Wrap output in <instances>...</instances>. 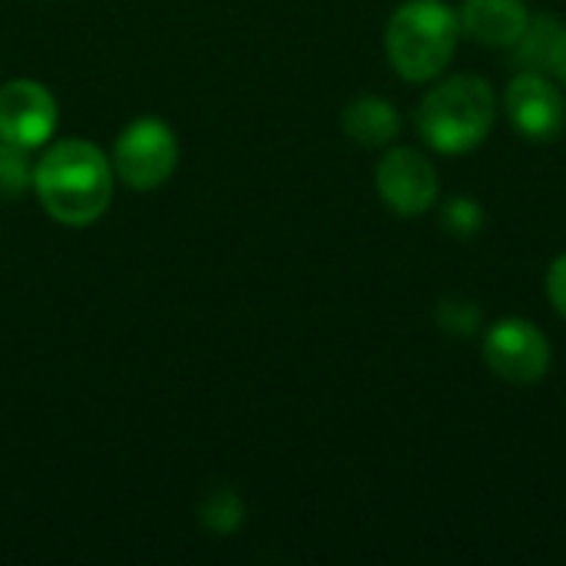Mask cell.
I'll return each instance as SVG.
<instances>
[{
  "label": "cell",
  "mask_w": 566,
  "mask_h": 566,
  "mask_svg": "<svg viewBox=\"0 0 566 566\" xmlns=\"http://www.w3.org/2000/svg\"><path fill=\"white\" fill-rule=\"evenodd\" d=\"M242 517H245V504L235 491L222 488L216 494H209V501L202 504V524L212 531V534H232L235 527H242Z\"/></svg>",
  "instance_id": "cell-13"
},
{
  "label": "cell",
  "mask_w": 566,
  "mask_h": 566,
  "mask_svg": "<svg viewBox=\"0 0 566 566\" xmlns=\"http://www.w3.org/2000/svg\"><path fill=\"white\" fill-rule=\"evenodd\" d=\"M33 186V166L27 163V149L0 139V199H20Z\"/></svg>",
  "instance_id": "cell-12"
},
{
  "label": "cell",
  "mask_w": 566,
  "mask_h": 566,
  "mask_svg": "<svg viewBox=\"0 0 566 566\" xmlns=\"http://www.w3.org/2000/svg\"><path fill=\"white\" fill-rule=\"evenodd\" d=\"M504 109L511 116V126L531 143H547L560 136V129L566 126L564 93L554 80H547V73L521 70L507 83Z\"/></svg>",
  "instance_id": "cell-7"
},
{
  "label": "cell",
  "mask_w": 566,
  "mask_h": 566,
  "mask_svg": "<svg viewBox=\"0 0 566 566\" xmlns=\"http://www.w3.org/2000/svg\"><path fill=\"white\" fill-rule=\"evenodd\" d=\"M494 119H497V96L491 83L474 73H458L451 80H441L424 93L415 113V126L421 139L444 156L474 153L491 136Z\"/></svg>",
  "instance_id": "cell-2"
},
{
  "label": "cell",
  "mask_w": 566,
  "mask_h": 566,
  "mask_svg": "<svg viewBox=\"0 0 566 566\" xmlns=\"http://www.w3.org/2000/svg\"><path fill=\"white\" fill-rule=\"evenodd\" d=\"M551 73L566 83V27L564 33H560V40H557V50H554V60H551Z\"/></svg>",
  "instance_id": "cell-17"
},
{
  "label": "cell",
  "mask_w": 566,
  "mask_h": 566,
  "mask_svg": "<svg viewBox=\"0 0 566 566\" xmlns=\"http://www.w3.org/2000/svg\"><path fill=\"white\" fill-rule=\"evenodd\" d=\"M113 163L90 139H63L33 166L40 206L60 226H90L113 202Z\"/></svg>",
  "instance_id": "cell-1"
},
{
  "label": "cell",
  "mask_w": 566,
  "mask_h": 566,
  "mask_svg": "<svg viewBox=\"0 0 566 566\" xmlns=\"http://www.w3.org/2000/svg\"><path fill=\"white\" fill-rule=\"evenodd\" d=\"M109 163H113V172L129 189H139V192L156 189L176 172V163H179L176 133L163 119L143 116L119 133Z\"/></svg>",
  "instance_id": "cell-5"
},
{
  "label": "cell",
  "mask_w": 566,
  "mask_h": 566,
  "mask_svg": "<svg viewBox=\"0 0 566 566\" xmlns=\"http://www.w3.org/2000/svg\"><path fill=\"white\" fill-rule=\"evenodd\" d=\"M461 20L444 0H405L385 27V53L408 83L438 80L458 53Z\"/></svg>",
  "instance_id": "cell-3"
},
{
  "label": "cell",
  "mask_w": 566,
  "mask_h": 566,
  "mask_svg": "<svg viewBox=\"0 0 566 566\" xmlns=\"http://www.w3.org/2000/svg\"><path fill=\"white\" fill-rule=\"evenodd\" d=\"M342 129L365 149H388L401 136V113L381 96H358L342 109Z\"/></svg>",
  "instance_id": "cell-10"
},
{
  "label": "cell",
  "mask_w": 566,
  "mask_h": 566,
  "mask_svg": "<svg viewBox=\"0 0 566 566\" xmlns=\"http://www.w3.org/2000/svg\"><path fill=\"white\" fill-rule=\"evenodd\" d=\"M458 20L461 33L471 36L474 43L511 50L524 33L531 10L524 7V0H464Z\"/></svg>",
  "instance_id": "cell-9"
},
{
  "label": "cell",
  "mask_w": 566,
  "mask_h": 566,
  "mask_svg": "<svg viewBox=\"0 0 566 566\" xmlns=\"http://www.w3.org/2000/svg\"><path fill=\"white\" fill-rule=\"evenodd\" d=\"M438 328L451 338H471L481 328V308L471 298H444L434 308Z\"/></svg>",
  "instance_id": "cell-14"
},
{
  "label": "cell",
  "mask_w": 566,
  "mask_h": 566,
  "mask_svg": "<svg viewBox=\"0 0 566 566\" xmlns=\"http://www.w3.org/2000/svg\"><path fill=\"white\" fill-rule=\"evenodd\" d=\"M484 365L507 385H537L547 378L554 348L551 338L531 318H501L484 332Z\"/></svg>",
  "instance_id": "cell-4"
},
{
  "label": "cell",
  "mask_w": 566,
  "mask_h": 566,
  "mask_svg": "<svg viewBox=\"0 0 566 566\" xmlns=\"http://www.w3.org/2000/svg\"><path fill=\"white\" fill-rule=\"evenodd\" d=\"M547 298L557 308V315L566 322V252L557 255L547 269Z\"/></svg>",
  "instance_id": "cell-16"
},
{
  "label": "cell",
  "mask_w": 566,
  "mask_h": 566,
  "mask_svg": "<svg viewBox=\"0 0 566 566\" xmlns=\"http://www.w3.org/2000/svg\"><path fill=\"white\" fill-rule=\"evenodd\" d=\"M564 33V23L557 17H531L521 40L511 46V63L527 73H551V60L557 50V40Z\"/></svg>",
  "instance_id": "cell-11"
},
{
  "label": "cell",
  "mask_w": 566,
  "mask_h": 566,
  "mask_svg": "<svg viewBox=\"0 0 566 566\" xmlns=\"http://www.w3.org/2000/svg\"><path fill=\"white\" fill-rule=\"evenodd\" d=\"M56 99L36 80H10L0 86V139L30 149L50 143L56 129Z\"/></svg>",
  "instance_id": "cell-8"
},
{
  "label": "cell",
  "mask_w": 566,
  "mask_h": 566,
  "mask_svg": "<svg viewBox=\"0 0 566 566\" xmlns=\"http://www.w3.org/2000/svg\"><path fill=\"white\" fill-rule=\"evenodd\" d=\"M375 189L381 202L398 216H424L434 209L441 196V179L434 163L411 149V146H391L375 169Z\"/></svg>",
  "instance_id": "cell-6"
},
{
  "label": "cell",
  "mask_w": 566,
  "mask_h": 566,
  "mask_svg": "<svg viewBox=\"0 0 566 566\" xmlns=\"http://www.w3.org/2000/svg\"><path fill=\"white\" fill-rule=\"evenodd\" d=\"M441 226L458 239H471L484 229V209L471 196H454L441 202Z\"/></svg>",
  "instance_id": "cell-15"
}]
</instances>
